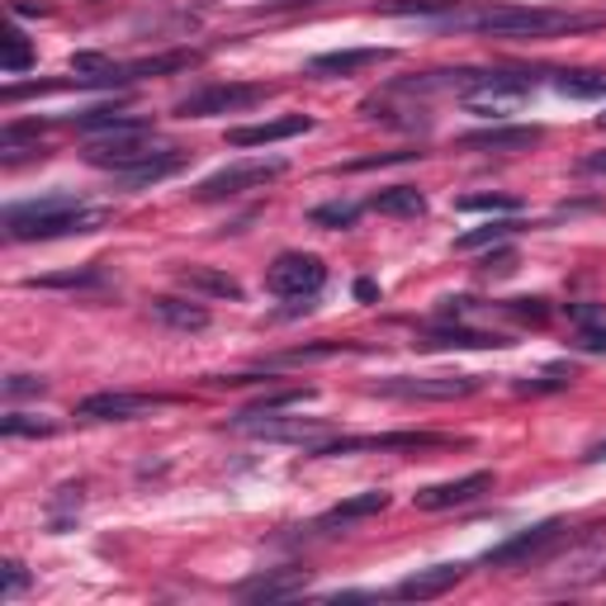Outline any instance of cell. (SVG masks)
Returning a JSON list of instances; mask_svg holds the SVG:
<instances>
[{"label": "cell", "mask_w": 606, "mask_h": 606, "mask_svg": "<svg viewBox=\"0 0 606 606\" xmlns=\"http://www.w3.org/2000/svg\"><path fill=\"white\" fill-rule=\"evenodd\" d=\"M417 152H380V156H361V162H351L346 171H370V166H388V162H413Z\"/></svg>", "instance_id": "d590c367"}, {"label": "cell", "mask_w": 606, "mask_h": 606, "mask_svg": "<svg viewBox=\"0 0 606 606\" xmlns=\"http://www.w3.org/2000/svg\"><path fill=\"white\" fill-rule=\"evenodd\" d=\"M171 156H185L181 148H166V142H156L152 129H133V133H104L95 138L91 148H85V162L100 166V171H114L119 181H129V175L148 171V166H162Z\"/></svg>", "instance_id": "3957f363"}, {"label": "cell", "mask_w": 606, "mask_h": 606, "mask_svg": "<svg viewBox=\"0 0 606 606\" xmlns=\"http://www.w3.org/2000/svg\"><path fill=\"white\" fill-rule=\"evenodd\" d=\"M597 129H602V133H606V114H602V119H597Z\"/></svg>", "instance_id": "60d3db41"}, {"label": "cell", "mask_w": 606, "mask_h": 606, "mask_svg": "<svg viewBox=\"0 0 606 606\" xmlns=\"http://www.w3.org/2000/svg\"><path fill=\"white\" fill-rule=\"evenodd\" d=\"M290 171L280 162V156H271V162H238V166H223L213 171L209 181L194 185V200H233V194H246V190H265L271 181H280V175Z\"/></svg>", "instance_id": "ba28073f"}, {"label": "cell", "mask_w": 606, "mask_h": 606, "mask_svg": "<svg viewBox=\"0 0 606 606\" xmlns=\"http://www.w3.org/2000/svg\"><path fill=\"white\" fill-rule=\"evenodd\" d=\"M355 219H361V204H317L313 213H309V223H317V228H355Z\"/></svg>", "instance_id": "f546056e"}, {"label": "cell", "mask_w": 606, "mask_h": 606, "mask_svg": "<svg viewBox=\"0 0 606 606\" xmlns=\"http://www.w3.org/2000/svg\"><path fill=\"white\" fill-rule=\"evenodd\" d=\"M578 171H583V175H606V152H587V156H578Z\"/></svg>", "instance_id": "8d00e7d4"}, {"label": "cell", "mask_w": 606, "mask_h": 606, "mask_svg": "<svg viewBox=\"0 0 606 606\" xmlns=\"http://www.w3.org/2000/svg\"><path fill=\"white\" fill-rule=\"evenodd\" d=\"M33 67V48H29V39L20 29H10V39H6V58H0V71L6 77H20V71H29Z\"/></svg>", "instance_id": "4316f807"}, {"label": "cell", "mask_w": 606, "mask_h": 606, "mask_svg": "<svg viewBox=\"0 0 606 606\" xmlns=\"http://www.w3.org/2000/svg\"><path fill=\"white\" fill-rule=\"evenodd\" d=\"M327 284V265L309 252H280L265 265V290L280 299H313Z\"/></svg>", "instance_id": "8992f818"}, {"label": "cell", "mask_w": 606, "mask_h": 606, "mask_svg": "<svg viewBox=\"0 0 606 606\" xmlns=\"http://www.w3.org/2000/svg\"><path fill=\"white\" fill-rule=\"evenodd\" d=\"M512 233H522V223L507 219V223H484V228H474V233H465L455 246L459 252H478V246H497V242H507Z\"/></svg>", "instance_id": "484cf974"}, {"label": "cell", "mask_w": 606, "mask_h": 606, "mask_svg": "<svg viewBox=\"0 0 606 606\" xmlns=\"http://www.w3.org/2000/svg\"><path fill=\"white\" fill-rule=\"evenodd\" d=\"M555 91L568 100H606V71H597V67L555 71Z\"/></svg>", "instance_id": "d4e9b609"}, {"label": "cell", "mask_w": 606, "mask_h": 606, "mask_svg": "<svg viewBox=\"0 0 606 606\" xmlns=\"http://www.w3.org/2000/svg\"><path fill=\"white\" fill-rule=\"evenodd\" d=\"M71 129H81V133H133V129H152L148 119H138L129 110H119V104H100V110H85V114H71Z\"/></svg>", "instance_id": "44dd1931"}, {"label": "cell", "mask_w": 606, "mask_h": 606, "mask_svg": "<svg viewBox=\"0 0 606 606\" xmlns=\"http://www.w3.org/2000/svg\"><path fill=\"white\" fill-rule=\"evenodd\" d=\"M156 407H166V398H152V394H114V388H104V394H91L77 403V417L85 422H133V417H148Z\"/></svg>", "instance_id": "8fae6325"}, {"label": "cell", "mask_w": 606, "mask_h": 606, "mask_svg": "<svg viewBox=\"0 0 606 606\" xmlns=\"http://www.w3.org/2000/svg\"><path fill=\"white\" fill-rule=\"evenodd\" d=\"M587 459H606V441H602V445H593V451H587Z\"/></svg>", "instance_id": "ab89813d"}, {"label": "cell", "mask_w": 606, "mask_h": 606, "mask_svg": "<svg viewBox=\"0 0 606 606\" xmlns=\"http://www.w3.org/2000/svg\"><path fill=\"white\" fill-rule=\"evenodd\" d=\"M512 265H516V256H512V252H493V256H488V265H484V271H488V275H507V271H512Z\"/></svg>", "instance_id": "74e56055"}, {"label": "cell", "mask_w": 606, "mask_h": 606, "mask_svg": "<svg viewBox=\"0 0 606 606\" xmlns=\"http://www.w3.org/2000/svg\"><path fill=\"white\" fill-rule=\"evenodd\" d=\"M355 299H380V284H374V280H355Z\"/></svg>", "instance_id": "f35d334b"}, {"label": "cell", "mask_w": 606, "mask_h": 606, "mask_svg": "<svg viewBox=\"0 0 606 606\" xmlns=\"http://www.w3.org/2000/svg\"><path fill=\"white\" fill-rule=\"evenodd\" d=\"M478 388V374H394V380H380L374 394L384 398H432V403H451V398H469Z\"/></svg>", "instance_id": "52a82bcc"}, {"label": "cell", "mask_w": 606, "mask_h": 606, "mask_svg": "<svg viewBox=\"0 0 606 606\" xmlns=\"http://www.w3.org/2000/svg\"><path fill=\"white\" fill-rule=\"evenodd\" d=\"M441 29H469L488 39H559V33H583L602 24L597 14H568L541 6H493V0H455L436 20Z\"/></svg>", "instance_id": "6da1fadb"}, {"label": "cell", "mask_w": 606, "mask_h": 606, "mask_svg": "<svg viewBox=\"0 0 606 606\" xmlns=\"http://www.w3.org/2000/svg\"><path fill=\"white\" fill-rule=\"evenodd\" d=\"M370 209L384 213V219H422V213H426V194L417 185H394V190L374 194Z\"/></svg>", "instance_id": "603a6c76"}, {"label": "cell", "mask_w": 606, "mask_h": 606, "mask_svg": "<svg viewBox=\"0 0 606 606\" xmlns=\"http://www.w3.org/2000/svg\"><path fill=\"white\" fill-rule=\"evenodd\" d=\"M432 445H451L432 432H388V436H332L309 455H361V451H432Z\"/></svg>", "instance_id": "30bf717a"}, {"label": "cell", "mask_w": 606, "mask_h": 606, "mask_svg": "<svg viewBox=\"0 0 606 606\" xmlns=\"http://www.w3.org/2000/svg\"><path fill=\"white\" fill-rule=\"evenodd\" d=\"M541 138H545V129H536V123H493V129L459 133L455 148H465V152H531Z\"/></svg>", "instance_id": "5bb4252c"}, {"label": "cell", "mask_w": 606, "mask_h": 606, "mask_svg": "<svg viewBox=\"0 0 606 606\" xmlns=\"http://www.w3.org/2000/svg\"><path fill=\"white\" fill-rule=\"evenodd\" d=\"M346 342H317V346H299V351H284L275 355V365H303V361H327V355H346Z\"/></svg>", "instance_id": "4dcf8cb0"}, {"label": "cell", "mask_w": 606, "mask_h": 606, "mask_svg": "<svg viewBox=\"0 0 606 606\" xmlns=\"http://www.w3.org/2000/svg\"><path fill=\"white\" fill-rule=\"evenodd\" d=\"M29 284H43V290H85V284H100V271H67V275H43V280H29Z\"/></svg>", "instance_id": "1f68e13d"}, {"label": "cell", "mask_w": 606, "mask_h": 606, "mask_svg": "<svg viewBox=\"0 0 606 606\" xmlns=\"http://www.w3.org/2000/svg\"><path fill=\"white\" fill-rule=\"evenodd\" d=\"M271 85H246V81H223V85H204L185 100H175V114L181 119H213V114H242L252 104H265Z\"/></svg>", "instance_id": "5b68a950"}, {"label": "cell", "mask_w": 606, "mask_h": 606, "mask_svg": "<svg viewBox=\"0 0 606 606\" xmlns=\"http://www.w3.org/2000/svg\"><path fill=\"white\" fill-rule=\"evenodd\" d=\"M43 380H33V374H10V380H6V394L10 398H20V394H43Z\"/></svg>", "instance_id": "e575fe53"}, {"label": "cell", "mask_w": 606, "mask_h": 606, "mask_svg": "<svg viewBox=\"0 0 606 606\" xmlns=\"http://www.w3.org/2000/svg\"><path fill=\"white\" fill-rule=\"evenodd\" d=\"M564 541V522H541V526H531V531H516L512 541L503 545H493L484 564L488 568H516V564H531V559H541L549 545H559Z\"/></svg>", "instance_id": "9c48e42d"}, {"label": "cell", "mask_w": 606, "mask_h": 606, "mask_svg": "<svg viewBox=\"0 0 606 606\" xmlns=\"http://www.w3.org/2000/svg\"><path fill=\"white\" fill-rule=\"evenodd\" d=\"M394 52L388 48H342V52H317V58H309V77H355V71H365V67H380L388 62Z\"/></svg>", "instance_id": "2e32d148"}, {"label": "cell", "mask_w": 606, "mask_h": 606, "mask_svg": "<svg viewBox=\"0 0 606 606\" xmlns=\"http://www.w3.org/2000/svg\"><path fill=\"white\" fill-rule=\"evenodd\" d=\"M413 346L417 351H503L512 342L507 336H497V332H478V327H465V323H455V317H445V327L417 332Z\"/></svg>", "instance_id": "7c38bea8"}, {"label": "cell", "mask_w": 606, "mask_h": 606, "mask_svg": "<svg viewBox=\"0 0 606 606\" xmlns=\"http://www.w3.org/2000/svg\"><path fill=\"white\" fill-rule=\"evenodd\" d=\"M455 209L459 213H522V200H512V194H465Z\"/></svg>", "instance_id": "83f0119b"}, {"label": "cell", "mask_w": 606, "mask_h": 606, "mask_svg": "<svg viewBox=\"0 0 606 606\" xmlns=\"http://www.w3.org/2000/svg\"><path fill=\"white\" fill-rule=\"evenodd\" d=\"M152 317L171 332H204L209 327V309L200 299H152Z\"/></svg>", "instance_id": "7402d4cb"}, {"label": "cell", "mask_w": 606, "mask_h": 606, "mask_svg": "<svg viewBox=\"0 0 606 606\" xmlns=\"http://www.w3.org/2000/svg\"><path fill=\"white\" fill-rule=\"evenodd\" d=\"M110 223L104 209H85L67 194H52V200H33V204H14L6 209V238L10 242H58V238H85L100 233Z\"/></svg>", "instance_id": "7a4b0ae2"}, {"label": "cell", "mask_w": 606, "mask_h": 606, "mask_svg": "<svg viewBox=\"0 0 606 606\" xmlns=\"http://www.w3.org/2000/svg\"><path fill=\"white\" fill-rule=\"evenodd\" d=\"M484 493H493V474L478 469V474H465V478H451V484L417 488L413 503H417L422 512H451V507H469V503H478Z\"/></svg>", "instance_id": "4fadbf2b"}, {"label": "cell", "mask_w": 606, "mask_h": 606, "mask_svg": "<svg viewBox=\"0 0 606 606\" xmlns=\"http://www.w3.org/2000/svg\"><path fill=\"white\" fill-rule=\"evenodd\" d=\"M0 432H6V436H52V432H58V422L29 417V413H6V417H0Z\"/></svg>", "instance_id": "f1b7e54d"}, {"label": "cell", "mask_w": 606, "mask_h": 606, "mask_svg": "<svg viewBox=\"0 0 606 606\" xmlns=\"http://www.w3.org/2000/svg\"><path fill=\"white\" fill-rule=\"evenodd\" d=\"M564 313L578 327L574 346L587 355H606V303H564Z\"/></svg>", "instance_id": "d6986e66"}, {"label": "cell", "mask_w": 606, "mask_h": 606, "mask_svg": "<svg viewBox=\"0 0 606 606\" xmlns=\"http://www.w3.org/2000/svg\"><path fill=\"white\" fill-rule=\"evenodd\" d=\"M309 129H313L309 114H290V119H265V123L233 129V133H228V142H233V148H265V142H284V138H299Z\"/></svg>", "instance_id": "e0dca14e"}, {"label": "cell", "mask_w": 606, "mask_h": 606, "mask_svg": "<svg viewBox=\"0 0 606 606\" xmlns=\"http://www.w3.org/2000/svg\"><path fill=\"white\" fill-rule=\"evenodd\" d=\"M242 436L252 441H275V445H309V451H317L323 441H332V426L317 422V417H280V407H265V413H246L233 422Z\"/></svg>", "instance_id": "277c9868"}, {"label": "cell", "mask_w": 606, "mask_h": 606, "mask_svg": "<svg viewBox=\"0 0 606 606\" xmlns=\"http://www.w3.org/2000/svg\"><path fill=\"white\" fill-rule=\"evenodd\" d=\"M503 313H512V317H522V323H545V299H512V303H503Z\"/></svg>", "instance_id": "d6a6232c"}, {"label": "cell", "mask_w": 606, "mask_h": 606, "mask_svg": "<svg viewBox=\"0 0 606 606\" xmlns=\"http://www.w3.org/2000/svg\"><path fill=\"white\" fill-rule=\"evenodd\" d=\"M380 512H388V493H384V488H370V493H355V497H346V503H336L332 512H323L317 531L355 526V522H365V516H380Z\"/></svg>", "instance_id": "ffe728a7"}, {"label": "cell", "mask_w": 606, "mask_h": 606, "mask_svg": "<svg viewBox=\"0 0 606 606\" xmlns=\"http://www.w3.org/2000/svg\"><path fill=\"white\" fill-rule=\"evenodd\" d=\"M181 284L190 294H204V299H242V284L223 271H209V265H185Z\"/></svg>", "instance_id": "cb8c5ba5"}, {"label": "cell", "mask_w": 606, "mask_h": 606, "mask_svg": "<svg viewBox=\"0 0 606 606\" xmlns=\"http://www.w3.org/2000/svg\"><path fill=\"white\" fill-rule=\"evenodd\" d=\"M303 593H309V574H303V568L261 574V578L238 587V597H246V602H290V597H303Z\"/></svg>", "instance_id": "ac0fdd59"}, {"label": "cell", "mask_w": 606, "mask_h": 606, "mask_svg": "<svg viewBox=\"0 0 606 606\" xmlns=\"http://www.w3.org/2000/svg\"><path fill=\"white\" fill-rule=\"evenodd\" d=\"M24 587H29L24 564H20V559H6V593H0V597H6V602H14V597L24 593Z\"/></svg>", "instance_id": "836d02e7"}, {"label": "cell", "mask_w": 606, "mask_h": 606, "mask_svg": "<svg viewBox=\"0 0 606 606\" xmlns=\"http://www.w3.org/2000/svg\"><path fill=\"white\" fill-rule=\"evenodd\" d=\"M469 568L465 564H432V568H417V574H407L398 587H394V597L403 602H432V597H445L451 587L465 583Z\"/></svg>", "instance_id": "9a60e30c"}]
</instances>
